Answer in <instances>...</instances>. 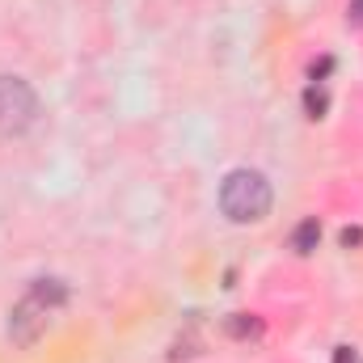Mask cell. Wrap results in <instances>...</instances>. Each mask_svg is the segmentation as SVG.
Here are the masks:
<instances>
[{
	"label": "cell",
	"mask_w": 363,
	"mask_h": 363,
	"mask_svg": "<svg viewBox=\"0 0 363 363\" xmlns=\"http://www.w3.org/2000/svg\"><path fill=\"white\" fill-rule=\"evenodd\" d=\"M317 241H321V224H317V216L300 220V224H296V233H291V250H296V254H313V250H317Z\"/></svg>",
	"instance_id": "277c9868"
},
{
	"label": "cell",
	"mask_w": 363,
	"mask_h": 363,
	"mask_svg": "<svg viewBox=\"0 0 363 363\" xmlns=\"http://www.w3.org/2000/svg\"><path fill=\"white\" fill-rule=\"evenodd\" d=\"M342 245H363V228H342Z\"/></svg>",
	"instance_id": "52a82bcc"
},
{
	"label": "cell",
	"mask_w": 363,
	"mask_h": 363,
	"mask_svg": "<svg viewBox=\"0 0 363 363\" xmlns=\"http://www.w3.org/2000/svg\"><path fill=\"white\" fill-rule=\"evenodd\" d=\"M224 330H228L233 338H241V342H245V338H258V334H262V317H254V313H233Z\"/></svg>",
	"instance_id": "5b68a950"
},
{
	"label": "cell",
	"mask_w": 363,
	"mask_h": 363,
	"mask_svg": "<svg viewBox=\"0 0 363 363\" xmlns=\"http://www.w3.org/2000/svg\"><path fill=\"white\" fill-rule=\"evenodd\" d=\"M334 363H355V351H351V347H338V351H334Z\"/></svg>",
	"instance_id": "9c48e42d"
},
{
	"label": "cell",
	"mask_w": 363,
	"mask_h": 363,
	"mask_svg": "<svg viewBox=\"0 0 363 363\" xmlns=\"http://www.w3.org/2000/svg\"><path fill=\"white\" fill-rule=\"evenodd\" d=\"M347 17H351L355 26H363V0H351V9H347Z\"/></svg>",
	"instance_id": "ba28073f"
},
{
	"label": "cell",
	"mask_w": 363,
	"mask_h": 363,
	"mask_svg": "<svg viewBox=\"0 0 363 363\" xmlns=\"http://www.w3.org/2000/svg\"><path fill=\"white\" fill-rule=\"evenodd\" d=\"M38 118V93L21 77H0V135H21Z\"/></svg>",
	"instance_id": "7a4b0ae2"
},
{
	"label": "cell",
	"mask_w": 363,
	"mask_h": 363,
	"mask_svg": "<svg viewBox=\"0 0 363 363\" xmlns=\"http://www.w3.org/2000/svg\"><path fill=\"white\" fill-rule=\"evenodd\" d=\"M51 313H55V304H51V300H43V296L30 287V291L13 304V313H9V338H13L17 347H34V342L47 334Z\"/></svg>",
	"instance_id": "3957f363"
},
{
	"label": "cell",
	"mask_w": 363,
	"mask_h": 363,
	"mask_svg": "<svg viewBox=\"0 0 363 363\" xmlns=\"http://www.w3.org/2000/svg\"><path fill=\"white\" fill-rule=\"evenodd\" d=\"M271 203H274L271 182L258 169H233L224 178V186H220V211L233 224H258V220H267Z\"/></svg>",
	"instance_id": "6da1fadb"
},
{
	"label": "cell",
	"mask_w": 363,
	"mask_h": 363,
	"mask_svg": "<svg viewBox=\"0 0 363 363\" xmlns=\"http://www.w3.org/2000/svg\"><path fill=\"white\" fill-rule=\"evenodd\" d=\"M304 106H308V114H313V118H321V114H325V93L313 85V89L304 93Z\"/></svg>",
	"instance_id": "8992f818"
}]
</instances>
